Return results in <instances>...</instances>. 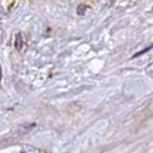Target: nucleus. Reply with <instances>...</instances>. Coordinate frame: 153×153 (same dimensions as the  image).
<instances>
[{"label":"nucleus","mask_w":153,"mask_h":153,"mask_svg":"<svg viewBox=\"0 0 153 153\" xmlns=\"http://www.w3.org/2000/svg\"><path fill=\"white\" fill-rule=\"evenodd\" d=\"M15 46H16V48H18V50H22V47H23V39H22V34H18V35H16Z\"/></svg>","instance_id":"1"},{"label":"nucleus","mask_w":153,"mask_h":153,"mask_svg":"<svg viewBox=\"0 0 153 153\" xmlns=\"http://www.w3.org/2000/svg\"><path fill=\"white\" fill-rule=\"evenodd\" d=\"M152 47H153V45H151V46H149V47H146V48H144V50H143V51H140V53L134 54V56H140L141 54H144V53H146V51H149V50H151ZM134 56H133V58H134Z\"/></svg>","instance_id":"2"},{"label":"nucleus","mask_w":153,"mask_h":153,"mask_svg":"<svg viewBox=\"0 0 153 153\" xmlns=\"http://www.w3.org/2000/svg\"><path fill=\"white\" fill-rule=\"evenodd\" d=\"M85 10H86V5H79V7H78V13H79V15H83Z\"/></svg>","instance_id":"3"},{"label":"nucleus","mask_w":153,"mask_h":153,"mask_svg":"<svg viewBox=\"0 0 153 153\" xmlns=\"http://www.w3.org/2000/svg\"><path fill=\"white\" fill-rule=\"evenodd\" d=\"M20 153H27V152H20Z\"/></svg>","instance_id":"4"}]
</instances>
